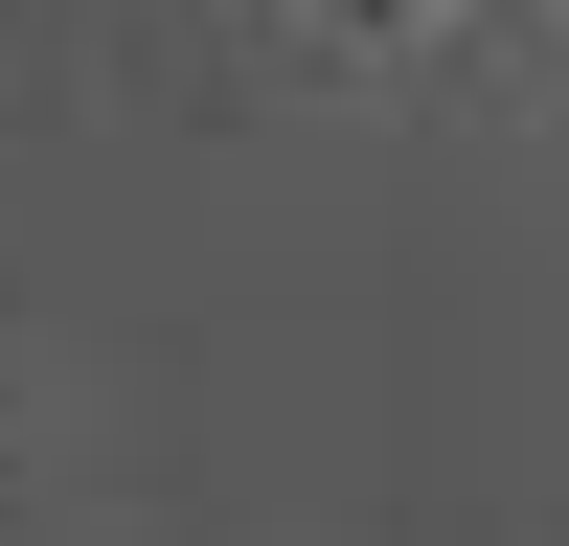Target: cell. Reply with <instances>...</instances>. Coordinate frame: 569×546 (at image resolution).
I'll use <instances>...</instances> for the list:
<instances>
[{
  "label": "cell",
  "instance_id": "6da1fadb",
  "mask_svg": "<svg viewBox=\"0 0 569 546\" xmlns=\"http://www.w3.org/2000/svg\"><path fill=\"white\" fill-rule=\"evenodd\" d=\"M342 23H433V0H342Z\"/></svg>",
  "mask_w": 569,
  "mask_h": 546
}]
</instances>
